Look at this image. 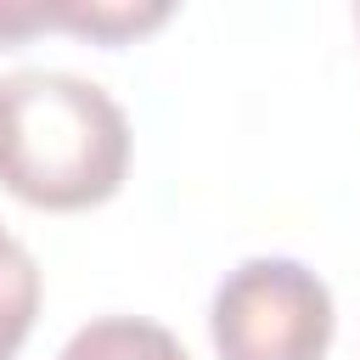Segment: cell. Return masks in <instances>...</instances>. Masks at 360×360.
I'll return each instance as SVG.
<instances>
[{
    "mask_svg": "<svg viewBox=\"0 0 360 360\" xmlns=\"http://www.w3.org/2000/svg\"><path fill=\"white\" fill-rule=\"evenodd\" d=\"M208 332L219 360H326L338 332L332 287L281 253L242 259L214 287Z\"/></svg>",
    "mask_w": 360,
    "mask_h": 360,
    "instance_id": "2",
    "label": "cell"
},
{
    "mask_svg": "<svg viewBox=\"0 0 360 360\" xmlns=\"http://www.w3.org/2000/svg\"><path fill=\"white\" fill-rule=\"evenodd\" d=\"M129 118L79 73L17 68L0 79V186L34 208H96L124 186Z\"/></svg>",
    "mask_w": 360,
    "mask_h": 360,
    "instance_id": "1",
    "label": "cell"
},
{
    "mask_svg": "<svg viewBox=\"0 0 360 360\" xmlns=\"http://www.w3.org/2000/svg\"><path fill=\"white\" fill-rule=\"evenodd\" d=\"M39 315V264L34 253L0 225V360H11Z\"/></svg>",
    "mask_w": 360,
    "mask_h": 360,
    "instance_id": "5",
    "label": "cell"
},
{
    "mask_svg": "<svg viewBox=\"0 0 360 360\" xmlns=\"http://www.w3.org/2000/svg\"><path fill=\"white\" fill-rule=\"evenodd\" d=\"M158 22H169V0H0V45L28 39L39 28H73L101 45H118Z\"/></svg>",
    "mask_w": 360,
    "mask_h": 360,
    "instance_id": "3",
    "label": "cell"
},
{
    "mask_svg": "<svg viewBox=\"0 0 360 360\" xmlns=\"http://www.w3.org/2000/svg\"><path fill=\"white\" fill-rule=\"evenodd\" d=\"M56 360H191L180 338L146 315H101L68 338Z\"/></svg>",
    "mask_w": 360,
    "mask_h": 360,
    "instance_id": "4",
    "label": "cell"
}]
</instances>
